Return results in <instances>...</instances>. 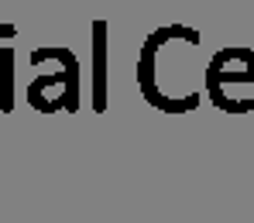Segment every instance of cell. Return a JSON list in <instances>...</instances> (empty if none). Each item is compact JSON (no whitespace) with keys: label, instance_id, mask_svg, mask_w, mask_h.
<instances>
[{"label":"cell","instance_id":"6da1fadb","mask_svg":"<svg viewBox=\"0 0 254 223\" xmlns=\"http://www.w3.org/2000/svg\"><path fill=\"white\" fill-rule=\"evenodd\" d=\"M110 100V28L93 21V110L103 113Z\"/></svg>","mask_w":254,"mask_h":223},{"label":"cell","instance_id":"7a4b0ae2","mask_svg":"<svg viewBox=\"0 0 254 223\" xmlns=\"http://www.w3.org/2000/svg\"><path fill=\"white\" fill-rule=\"evenodd\" d=\"M0 110H14V48H0Z\"/></svg>","mask_w":254,"mask_h":223},{"label":"cell","instance_id":"3957f363","mask_svg":"<svg viewBox=\"0 0 254 223\" xmlns=\"http://www.w3.org/2000/svg\"><path fill=\"white\" fill-rule=\"evenodd\" d=\"M241 79H251V83H254V58L241 65V72H227L220 58H213V62H210V76H206V83H210V93H216V89L223 86V83H241Z\"/></svg>","mask_w":254,"mask_h":223}]
</instances>
